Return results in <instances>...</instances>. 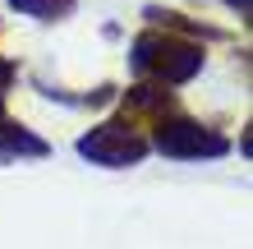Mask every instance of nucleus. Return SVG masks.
<instances>
[{
	"mask_svg": "<svg viewBox=\"0 0 253 249\" xmlns=\"http://www.w3.org/2000/svg\"><path fill=\"white\" fill-rule=\"evenodd\" d=\"M79 152L92 157V162H101V166H133V162H143L147 143L133 134V129H125L120 120H111V125H97L92 134H83Z\"/></svg>",
	"mask_w": 253,
	"mask_h": 249,
	"instance_id": "7ed1b4c3",
	"label": "nucleus"
},
{
	"mask_svg": "<svg viewBox=\"0 0 253 249\" xmlns=\"http://www.w3.org/2000/svg\"><path fill=\"white\" fill-rule=\"evenodd\" d=\"M166 101H170V93H166V88H129V106H138V111H161V106H166Z\"/></svg>",
	"mask_w": 253,
	"mask_h": 249,
	"instance_id": "39448f33",
	"label": "nucleus"
},
{
	"mask_svg": "<svg viewBox=\"0 0 253 249\" xmlns=\"http://www.w3.org/2000/svg\"><path fill=\"white\" fill-rule=\"evenodd\" d=\"M157 148L166 157L189 162V157H226L230 139L216 134V129H207V125H193V120H170V125L157 129Z\"/></svg>",
	"mask_w": 253,
	"mask_h": 249,
	"instance_id": "f03ea898",
	"label": "nucleus"
},
{
	"mask_svg": "<svg viewBox=\"0 0 253 249\" xmlns=\"http://www.w3.org/2000/svg\"><path fill=\"white\" fill-rule=\"evenodd\" d=\"M133 69H138V74H157L166 83H184V79H193L203 69V51L147 33V37L133 42Z\"/></svg>",
	"mask_w": 253,
	"mask_h": 249,
	"instance_id": "f257e3e1",
	"label": "nucleus"
},
{
	"mask_svg": "<svg viewBox=\"0 0 253 249\" xmlns=\"http://www.w3.org/2000/svg\"><path fill=\"white\" fill-rule=\"evenodd\" d=\"M19 14H33V19H65L74 9V0H9Z\"/></svg>",
	"mask_w": 253,
	"mask_h": 249,
	"instance_id": "20e7f679",
	"label": "nucleus"
},
{
	"mask_svg": "<svg viewBox=\"0 0 253 249\" xmlns=\"http://www.w3.org/2000/svg\"><path fill=\"white\" fill-rule=\"evenodd\" d=\"M226 5H230V9H240V14H244V9H249V0H226Z\"/></svg>",
	"mask_w": 253,
	"mask_h": 249,
	"instance_id": "423d86ee",
	"label": "nucleus"
}]
</instances>
